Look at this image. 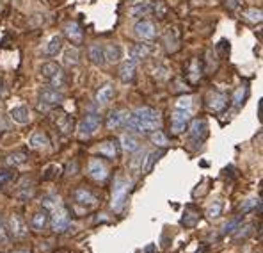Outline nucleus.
Returning a JSON list of instances; mask_svg holds the SVG:
<instances>
[{"instance_id": "f257e3e1", "label": "nucleus", "mask_w": 263, "mask_h": 253, "mask_svg": "<svg viewBox=\"0 0 263 253\" xmlns=\"http://www.w3.org/2000/svg\"><path fill=\"white\" fill-rule=\"evenodd\" d=\"M128 189H130V182L126 178L117 177L114 182V189H112V211L114 212H121L123 207L126 203V198H128Z\"/></svg>"}, {"instance_id": "f03ea898", "label": "nucleus", "mask_w": 263, "mask_h": 253, "mask_svg": "<svg viewBox=\"0 0 263 253\" xmlns=\"http://www.w3.org/2000/svg\"><path fill=\"white\" fill-rule=\"evenodd\" d=\"M41 77L45 80H48V84H50L52 88H62V86L66 84L64 71H62V68L54 61H48L41 66Z\"/></svg>"}, {"instance_id": "7ed1b4c3", "label": "nucleus", "mask_w": 263, "mask_h": 253, "mask_svg": "<svg viewBox=\"0 0 263 253\" xmlns=\"http://www.w3.org/2000/svg\"><path fill=\"white\" fill-rule=\"evenodd\" d=\"M69 223H71L69 212L66 211V207H62V203H60L59 207H56V209L52 211V216H50L52 230H54L56 234H62V232H66V230L69 228Z\"/></svg>"}, {"instance_id": "20e7f679", "label": "nucleus", "mask_w": 263, "mask_h": 253, "mask_svg": "<svg viewBox=\"0 0 263 253\" xmlns=\"http://www.w3.org/2000/svg\"><path fill=\"white\" fill-rule=\"evenodd\" d=\"M230 98H228L226 93H221V91H210L206 95V107L212 111V113H222L224 109L228 107Z\"/></svg>"}, {"instance_id": "39448f33", "label": "nucleus", "mask_w": 263, "mask_h": 253, "mask_svg": "<svg viewBox=\"0 0 263 253\" xmlns=\"http://www.w3.org/2000/svg\"><path fill=\"white\" fill-rule=\"evenodd\" d=\"M5 228H7L9 235L14 237V239H23V237L27 235V225H25V221L22 220V216H18V214L9 216Z\"/></svg>"}, {"instance_id": "423d86ee", "label": "nucleus", "mask_w": 263, "mask_h": 253, "mask_svg": "<svg viewBox=\"0 0 263 253\" xmlns=\"http://www.w3.org/2000/svg\"><path fill=\"white\" fill-rule=\"evenodd\" d=\"M73 200L77 205H82V207H94L98 203L96 194H94L89 188H86V186H80V188L75 189Z\"/></svg>"}, {"instance_id": "0eeeda50", "label": "nucleus", "mask_w": 263, "mask_h": 253, "mask_svg": "<svg viewBox=\"0 0 263 253\" xmlns=\"http://www.w3.org/2000/svg\"><path fill=\"white\" fill-rule=\"evenodd\" d=\"M190 122V111L185 109H175V113L171 114V128L175 134H181L187 130V125Z\"/></svg>"}, {"instance_id": "6e6552de", "label": "nucleus", "mask_w": 263, "mask_h": 253, "mask_svg": "<svg viewBox=\"0 0 263 253\" xmlns=\"http://www.w3.org/2000/svg\"><path fill=\"white\" fill-rule=\"evenodd\" d=\"M88 173L92 180L103 182V180H107V177H109V168H107V164L102 159H91L88 164Z\"/></svg>"}, {"instance_id": "1a4fd4ad", "label": "nucleus", "mask_w": 263, "mask_h": 253, "mask_svg": "<svg viewBox=\"0 0 263 253\" xmlns=\"http://www.w3.org/2000/svg\"><path fill=\"white\" fill-rule=\"evenodd\" d=\"M52 120H54L56 126L60 130V134L68 136V134L73 132V118L69 116L68 113H64V111H57V113H54L52 114Z\"/></svg>"}, {"instance_id": "9d476101", "label": "nucleus", "mask_w": 263, "mask_h": 253, "mask_svg": "<svg viewBox=\"0 0 263 253\" xmlns=\"http://www.w3.org/2000/svg\"><path fill=\"white\" fill-rule=\"evenodd\" d=\"M134 31L143 41H151V39L157 38V29H155V25H153L149 20H141V22H137Z\"/></svg>"}, {"instance_id": "9b49d317", "label": "nucleus", "mask_w": 263, "mask_h": 253, "mask_svg": "<svg viewBox=\"0 0 263 253\" xmlns=\"http://www.w3.org/2000/svg\"><path fill=\"white\" fill-rule=\"evenodd\" d=\"M162 43H164V48H166L169 54H175V52L180 48V32H178V29H175V27L167 29L166 32H164Z\"/></svg>"}, {"instance_id": "f8f14e48", "label": "nucleus", "mask_w": 263, "mask_h": 253, "mask_svg": "<svg viewBox=\"0 0 263 253\" xmlns=\"http://www.w3.org/2000/svg\"><path fill=\"white\" fill-rule=\"evenodd\" d=\"M39 100H41L45 105H59V103H62V100H64V95L50 86V88H41V91H39Z\"/></svg>"}, {"instance_id": "ddd939ff", "label": "nucleus", "mask_w": 263, "mask_h": 253, "mask_svg": "<svg viewBox=\"0 0 263 253\" xmlns=\"http://www.w3.org/2000/svg\"><path fill=\"white\" fill-rule=\"evenodd\" d=\"M98 154L102 155V157H105V159H117V155H119V143L116 139L103 141L98 146Z\"/></svg>"}, {"instance_id": "4468645a", "label": "nucleus", "mask_w": 263, "mask_h": 253, "mask_svg": "<svg viewBox=\"0 0 263 253\" xmlns=\"http://www.w3.org/2000/svg\"><path fill=\"white\" fill-rule=\"evenodd\" d=\"M64 36L73 43V45H82V41H84V32L77 22H68V24L64 25Z\"/></svg>"}, {"instance_id": "2eb2a0df", "label": "nucleus", "mask_w": 263, "mask_h": 253, "mask_svg": "<svg viewBox=\"0 0 263 253\" xmlns=\"http://www.w3.org/2000/svg\"><path fill=\"white\" fill-rule=\"evenodd\" d=\"M128 114H130L128 111H112V113L107 116V128H109V130H116V128L125 126Z\"/></svg>"}, {"instance_id": "dca6fc26", "label": "nucleus", "mask_w": 263, "mask_h": 253, "mask_svg": "<svg viewBox=\"0 0 263 253\" xmlns=\"http://www.w3.org/2000/svg\"><path fill=\"white\" fill-rule=\"evenodd\" d=\"M135 68H137V61H135V59H126L125 63H121L119 79L123 80V82H132L135 77Z\"/></svg>"}, {"instance_id": "f3484780", "label": "nucleus", "mask_w": 263, "mask_h": 253, "mask_svg": "<svg viewBox=\"0 0 263 253\" xmlns=\"http://www.w3.org/2000/svg\"><path fill=\"white\" fill-rule=\"evenodd\" d=\"M187 77H189V80L192 82V84L199 82V80H201V77H203L201 61H199L198 57H192V59L189 61V64H187Z\"/></svg>"}, {"instance_id": "a211bd4d", "label": "nucleus", "mask_w": 263, "mask_h": 253, "mask_svg": "<svg viewBox=\"0 0 263 253\" xmlns=\"http://www.w3.org/2000/svg\"><path fill=\"white\" fill-rule=\"evenodd\" d=\"M9 116L14 123L18 125H27L30 122V111H29L25 105H18V107H13L9 111Z\"/></svg>"}, {"instance_id": "6ab92c4d", "label": "nucleus", "mask_w": 263, "mask_h": 253, "mask_svg": "<svg viewBox=\"0 0 263 253\" xmlns=\"http://www.w3.org/2000/svg\"><path fill=\"white\" fill-rule=\"evenodd\" d=\"M190 136L194 137V139L205 141V137L208 136L206 120H192V123H190Z\"/></svg>"}, {"instance_id": "aec40b11", "label": "nucleus", "mask_w": 263, "mask_h": 253, "mask_svg": "<svg viewBox=\"0 0 263 253\" xmlns=\"http://www.w3.org/2000/svg\"><path fill=\"white\" fill-rule=\"evenodd\" d=\"M103 56H105V63L116 64L121 59V47L117 43H107L103 47Z\"/></svg>"}, {"instance_id": "412c9836", "label": "nucleus", "mask_w": 263, "mask_h": 253, "mask_svg": "<svg viewBox=\"0 0 263 253\" xmlns=\"http://www.w3.org/2000/svg\"><path fill=\"white\" fill-rule=\"evenodd\" d=\"M94 98H96V103H109L112 98H114V86L111 82H107V84H102L98 88L96 95H94Z\"/></svg>"}, {"instance_id": "4be33fe9", "label": "nucleus", "mask_w": 263, "mask_h": 253, "mask_svg": "<svg viewBox=\"0 0 263 253\" xmlns=\"http://www.w3.org/2000/svg\"><path fill=\"white\" fill-rule=\"evenodd\" d=\"M50 223V216L46 214L45 211H39L30 218V228L36 230V232H43V230L48 226Z\"/></svg>"}, {"instance_id": "5701e85b", "label": "nucleus", "mask_w": 263, "mask_h": 253, "mask_svg": "<svg viewBox=\"0 0 263 253\" xmlns=\"http://www.w3.org/2000/svg\"><path fill=\"white\" fill-rule=\"evenodd\" d=\"M89 61L92 63V64L96 66H102L105 64V56H103V47L100 45V43H92V45H89Z\"/></svg>"}, {"instance_id": "b1692460", "label": "nucleus", "mask_w": 263, "mask_h": 253, "mask_svg": "<svg viewBox=\"0 0 263 253\" xmlns=\"http://www.w3.org/2000/svg\"><path fill=\"white\" fill-rule=\"evenodd\" d=\"M132 114L139 120H144V122H160V114L151 107H139Z\"/></svg>"}, {"instance_id": "393cba45", "label": "nucleus", "mask_w": 263, "mask_h": 253, "mask_svg": "<svg viewBox=\"0 0 263 253\" xmlns=\"http://www.w3.org/2000/svg\"><path fill=\"white\" fill-rule=\"evenodd\" d=\"M29 145H30V148H46V146L50 145V139H48V136H46L45 132L37 130L30 136Z\"/></svg>"}, {"instance_id": "a878e982", "label": "nucleus", "mask_w": 263, "mask_h": 253, "mask_svg": "<svg viewBox=\"0 0 263 253\" xmlns=\"http://www.w3.org/2000/svg\"><path fill=\"white\" fill-rule=\"evenodd\" d=\"M155 11V4L153 2H144V4H137L130 9L132 16H148Z\"/></svg>"}, {"instance_id": "bb28decb", "label": "nucleus", "mask_w": 263, "mask_h": 253, "mask_svg": "<svg viewBox=\"0 0 263 253\" xmlns=\"http://www.w3.org/2000/svg\"><path fill=\"white\" fill-rule=\"evenodd\" d=\"M121 146H123V150L130 152V154H134L135 150L141 148V143H139L137 137L130 136V134H125V136L121 137Z\"/></svg>"}, {"instance_id": "cd10ccee", "label": "nucleus", "mask_w": 263, "mask_h": 253, "mask_svg": "<svg viewBox=\"0 0 263 253\" xmlns=\"http://www.w3.org/2000/svg\"><path fill=\"white\" fill-rule=\"evenodd\" d=\"M29 159L27 152H13V154H9L7 157H5V164L9 166H22L25 164Z\"/></svg>"}, {"instance_id": "c85d7f7f", "label": "nucleus", "mask_w": 263, "mask_h": 253, "mask_svg": "<svg viewBox=\"0 0 263 253\" xmlns=\"http://www.w3.org/2000/svg\"><path fill=\"white\" fill-rule=\"evenodd\" d=\"M130 56H132V59H135V61L146 59V57L149 56V47L144 45V43H137V45H134V47L130 48Z\"/></svg>"}, {"instance_id": "c756f323", "label": "nucleus", "mask_w": 263, "mask_h": 253, "mask_svg": "<svg viewBox=\"0 0 263 253\" xmlns=\"http://www.w3.org/2000/svg\"><path fill=\"white\" fill-rule=\"evenodd\" d=\"M60 50H62V38H60V36H54V38L48 41V45H46V56L56 57Z\"/></svg>"}, {"instance_id": "7c9ffc66", "label": "nucleus", "mask_w": 263, "mask_h": 253, "mask_svg": "<svg viewBox=\"0 0 263 253\" xmlns=\"http://www.w3.org/2000/svg\"><path fill=\"white\" fill-rule=\"evenodd\" d=\"M162 157V152H151V154L146 155V159H144L143 162V168H141V171H144V173H149L153 169V166H155V162H157L158 159Z\"/></svg>"}, {"instance_id": "2f4dec72", "label": "nucleus", "mask_w": 263, "mask_h": 253, "mask_svg": "<svg viewBox=\"0 0 263 253\" xmlns=\"http://www.w3.org/2000/svg\"><path fill=\"white\" fill-rule=\"evenodd\" d=\"M79 50L75 47H69L68 50L64 52V64L66 66H77L79 64Z\"/></svg>"}, {"instance_id": "473e14b6", "label": "nucleus", "mask_w": 263, "mask_h": 253, "mask_svg": "<svg viewBox=\"0 0 263 253\" xmlns=\"http://www.w3.org/2000/svg\"><path fill=\"white\" fill-rule=\"evenodd\" d=\"M143 162H144V150H135L134 152V157L130 159V169L132 171H139V169L143 168Z\"/></svg>"}, {"instance_id": "72a5a7b5", "label": "nucleus", "mask_w": 263, "mask_h": 253, "mask_svg": "<svg viewBox=\"0 0 263 253\" xmlns=\"http://www.w3.org/2000/svg\"><path fill=\"white\" fill-rule=\"evenodd\" d=\"M82 122L86 123L92 132H96V128L100 126V123H102V118H100V114H96V113H89V114H86V118H84Z\"/></svg>"}, {"instance_id": "f704fd0d", "label": "nucleus", "mask_w": 263, "mask_h": 253, "mask_svg": "<svg viewBox=\"0 0 263 253\" xmlns=\"http://www.w3.org/2000/svg\"><path fill=\"white\" fill-rule=\"evenodd\" d=\"M242 225V214L238 216V218H235V220H231V221H228L226 225L222 226L221 228V235H228V234H233L238 226Z\"/></svg>"}, {"instance_id": "c9c22d12", "label": "nucleus", "mask_w": 263, "mask_h": 253, "mask_svg": "<svg viewBox=\"0 0 263 253\" xmlns=\"http://www.w3.org/2000/svg\"><path fill=\"white\" fill-rule=\"evenodd\" d=\"M253 228H254V225H245V226H238V228L233 232L235 234V237L233 239L235 241H245L249 235H253Z\"/></svg>"}, {"instance_id": "e433bc0d", "label": "nucleus", "mask_w": 263, "mask_h": 253, "mask_svg": "<svg viewBox=\"0 0 263 253\" xmlns=\"http://www.w3.org/2000/svg\"><path fill=\"white\" fill-rule=\"evenodd\" d=\"M221 214H222V202L221 200H215V202L206 209V218L208 220H215V218H219Z\"/></svg>"}, {"instance_id": "4c0bfd02", "label": "nucleus", "mask_w": 263, "mask_h": 253, "mask_svg": "<svg viewBox=\"0 0 263 253\" xmlns=\"http://www.w3.org/2000/svg\"><path fill=\"white\" fill-rule=\"evenodd\" d=\"M198 220H199V214H198V212H185V216L181 218L180 223L185 226V228H192V226H196Z\"/></svg>"}, {"instance_id": "58836bf2", "label": "nucleus", "mask_w": 263, "mask_h": 253, "mask_svg": "<svg viewBox=\"0 0 263 253\" xmlns=\"http://www.w3.org/2000/svg\"><path fill=\"white\" fill-rule=\"evenodd\" d=\"M151 136V141L155 143V145H158V146H162V148H166L167 145H169V141H167V137L164 136V132L158 128V130H155V132H151L149 134Z\"/></svg>"}, {"instance_id": "ea45409f", "label": "nucleus", "mask_w": 263, "mask_h": 253, "mask_svg": "<svg viewBox=\"0 0 263 253\" xmlns=\"http://www.w3.org/2000/svg\"><path fill=\"white\" fill-rule=\"evenodd\" d=\"M245 20H249L253 24H260L262 22V9H256V7H251V9L244 11Z\"/></svg>"}, {"instance_id": "a19ab883", "label": "nucleus", "mask_w": 263, "mask_h": 253, "mask_svg": "<svg viewBox=\"0 0 263 253\" xmlns=\"http://www.w3.org/2000/svg\"><path fill=\"white\" fill-rule=\"evenodd\" d=\"M92 134H94V132H92L86 123L84 122L79 123V126H77V136H79L80 139H88V137H91Z\"/></svg>"}, {"instance_id": "79ce46f5", "label": "nucleus", "mask_w": 263, "mask_h": 253, "mask_svg": "<svg viewBox=\"0 0 263 253\" xmlns=\"http://www.w3.org/2000/svg\"><path fill=\"white\" fill-rule=\"evenodd\" d=\"M245 95H247V88H245V86H240V88L236 89L235 96H233V103H235L236 107H240L242 103H244Z\"/></svg>"}, {"instance_id": "37998d69", "label": "nucleus", "mask_w": 263, "mask_h": 253, "mask_svg": "<svg viewBox=\"0 0 263 253\" xmlns=\"http://www.w3.org/2000/svg\"><path fill=\"white\" fill-rule=\"evenodd\" d=\"M258 205H262V202H260L258 198H253V200H247V202H244L240 205V214H245V212H249V211H253L254 207H258Z\"/></svg>"}, {"instance_id": "c03bdc74", "label": "nucleus", "mask_w": 263, "mask_h": 253, "mask_svg": "<svg viewBox=\"0 0 263 253\" xmlns=\"http://www.w3.org/2000/svg\"><path fill=\"white\" fill-rule=\"evenodd\" d=\"M60 205V202H59V198H54V196H48V198H45L43 200V207H45L46 211H54L56 207H59Z\"/></svg>"}, {"instance_id": "a18cd8bd", "label": "nucleus", "mask_w": 263, "mask_h": 253, "mask_svg": "<svg viewBox=\"0 0 263 253\" xmlns=\"http://www.w3.org/2000/svg\"><path fill=\"white\" fill-rule=\"evenodd\" d=\"M9 243H11V235L7 232V228H5V225L2 223L0 225V246H7Z\"/></svg>"}, {"instance_id": "49530a36", "label": "nucleus", "mask_w": 263, "mask_h": 253, "mask_svg": "<svg viewBox=\"0 0 263 253\" xmlns=\"http://www.w3.org/2000/svg\"><path fill=\"white\" fill-rule=\"evenodd\" d=\"M11 178H13V171H9V169H2V171H0V186H5Z\"/></svg>"}, {"instance_id": "de8ad7c7", "label": "nucleus", "mask_w": 263, "mask_h": 253, "mask_svg": "<svg viewBox=\"0 0 263 253\" xmlns=\"http://www.w3.org/2000/svg\"><path fill=\"white\" fill-rule=\"evenodd\" d=\"M190 105H192V100L187 96V98H180L176 102V109H185V111H190Z\"/></svg>"}, {"instance_id": "09e8293b", "label": "nucleus", "mask_w": 263, "mask_h": 253, "mask_svg": "<svg viewBox=\"0 0 263 253\" xmlns=\"http://www.w3.org/2000/svg\"><path fill=\"white\" fill-rule=\"evenodd\" d=\"M224 2H226V7L230 11H235L240 5V0H224Z\"/></svg>"}, {"instance_id": "8fccbe9b", "label": "nucleus", "mask_w": 263, "mask_h": 253, "mask_svg": "<svg viewBox=\"0 0 263 253\" xmlns=\"http://www.w3.org/2000/svg\"><path fill=\"white\" fill-rule=\"evenodd\" d=\"M155 250H157V246H155V244H149V246H146V248H144L143 253H155Z\"/></svg>"}, {"instance_id": "3c124183", "label": "nucleus", "mask_w": 263, "mask_h": 253, "mask_svg": "<svg viewBox=\"0 0 263 253\" xmlns=\"http://www.w3.org/2000/svg\"><path fill=\"white\" fill-rule=\"evenodd\" d=\"M13 253H30V250H14Z\"/></svg>"}, {"instance_id": "603ef678", "label": "nucleus", "mask_w": 263, "mask_h": 253, "mask_svg": "<svg viewBox=\"0 0 263 253\" xmlns=\"http://www.w3.org/2000/svg\"><path fill=\"white\" fill-rule=\"evenodd\" d=\"M132 2H135V0H132Z\"/></svg>"}]
</instances>
